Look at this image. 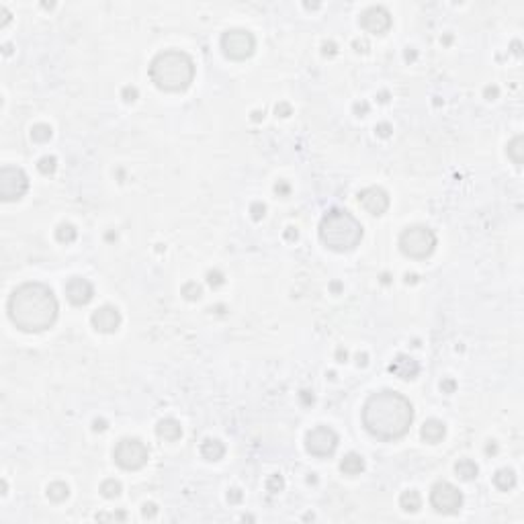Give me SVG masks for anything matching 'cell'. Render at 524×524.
I'll list each match as a JSON object with an SVG mask.
<instances>
[{"label":"cell","instance_id":"obj_1","mask_svg":"<svg viewBox=\"0 0 524 524\" xmlns=\"http://www.w3.org/2000/svg\"><path fill=\"white\" fill-rule=\"evenodd\" d=\"M414 422L411 401L393 389H383L373 395L362 405V426L377 440L389 442L403 438Z\"/></svg>","mask_w":524,"mask_h":524},{"label":"cell","instance_id":"obj_12","mask_svg":"<svg viewBox=\"0 0 524 524\" xmlns=\"http://www.w3.org/2000/svg\"><path fill=\"white\" fill-rule=\"evenodd\" d=\"M358 203L364 207L366 213L379 217L389 209V195L381 186H366L358 193Z\"/></svg>","mask_w":524,"mask_h":524},{"label":"cell","instance_id":"obj_33","mask_svg":"<svg viewBox=\"0 0 524 524\" xmlns=\"http://www.w3.org/2000/svg\"><path fill=\"white\" fill-rule=\"evenodd\" d=\"M121 96H123V100H125V102H135V100H137V96H139V92H137V88H135V86H125V88L121 90Z\"/></svg>","mask_w":524,"mask_h":524},{"label":"cell","instance_id":"obj_49","mask_svg":"<svg viewBox=\"0 0 524 524\" xmlns=\"http://www.w3.org/2000/svg\"><path fill=\"white\" fill-rule=\"evenodd\" d=\"M366 358H369V356H366L364 352H358V354H356V362H358V366H364L366 362H369Z\"/></svg>","mask_w":524,"mask_h":524},{"label":"cell","instance_id":"obj_7","mask_svg":"<svg viewBox=\"0 0 524 524\" xmlns=\"http://www.w3.org/2000/svg\"><path fill=\"white\" fill-rule=\"evenodd\" d=\"M113 459L121 469L137 471L147 463L149 451L139 438H121L113 448Z\"/></svg>","mask_w":524,"mask_h":524},{"label":"cell","instance_id":"obj_28","mask_svg":"<svg viewBox=\"0 0 524 524\" xmlns=\"http://www.w3.org/2000/svg\"><path fill=\"white\" fill-rule=\"evenodd\" d=\"M56 168H58V160H56V156H43V158L37 162V170H39L41 174H45V176L54 174V172H56Z\"/></svg>","mask_w":524,"mask_h":524},{"label":"cell","instance_id":"obj_15","mask_svg":"<svg viewBox=\"0 0 524 524\" xmlns=\"http://www.w3.org/2000/svg\"><path fill=\"white\" fill-rule=\"evenodd\" d=\"M389 373L403 379V381H411V379L418 377V373H420V364L407 354H397L393 358V362L389 364Z\"/></svg>","mask_w":524,"mask_h":524},{"label":"cell","instance_id":"obj_52","mask_svg":"<svg viewBox=\"0 0 524 524\" xmlns=\"http://www.w3.org/2000/svg\"><path fill=\"white\" fill-rule=\"evenodd\" d=\"M262 117H265V113H260V111H254V113H252V121H260Z\"/></svg>","mask_w":524,"mask_h":524},{"label":"cell","instance_id":"obj_56","mask_svg":"<svg viewBox=\"0 0 524 524\" xmlns=\"http://www.w3.org/2000/svg\"><path fill=\"white\" fill-rule=\"evenodd\" d=\"M379 100H381V102H387V100H389V98H387V92H381V94H379Z\"/></svg>","mask_w":524,"mask_h":524},{"label":"cell","instance_id":"obj_42","mask_svg":"<svg viewBox=\"0 0 524 524\" xmlns=\"http://www.w3.org/2000/svg\"><path fill=\"white\" fill-rule=\"evenodd\" d=\"M322 49H324V56H334L336 54V43L334 41H326L322 45Z\"/></svg>","mask_w":524,"mask_h":524},{"label":"cell","instance_id":"obj_41","mask_svg":"<svg viewBox=\"0 0 524 524\" xmlns=\"http://www.w3.org/2000/svg\"><path fill=\"white\" fill-rule=\"evenodd\" d=\"M228 502H230V504H240V502H242V492L236 490V488L230 490V492H228Z\"/></svg>","mask_w":524,"mask_h":524},{"label":"cell","instance_id":"obj_48","mask_svg":"<svg viewBox=\"0 0 524 524\" xmlns=\"http://www.w3.org/2000/svg\"><path fill=\"white\" fill-rule=\"evenodd\" d=\"M297 236H299V234H297L295 228H287V232H285V238H287V240H297Z\"/></svg>","mask_w":524,"mask_h":524},{"label":"cell","instance_id":"obj_47","mask_svg":"<svg viewBox=\"0 0 524 524\" xmlns=\"http://www.w3.org/2000/svg\"><path fill=\"white\" fill-rule=\"evenodd\" d=\"M346 358H348L346 348H338V350H336V360H338V362H346Z\"/></svg>","mask_w":524,"mask_h":524},{"label":"cell","instance_id":"obj_19","mask_svg":"<svg viewBox=\"0 0 524 524\" xmlns=\"http://www.w3.org/2000/svg\"><path fill=\"white\" fill-rule=\"evenodd\" d=\"M223 455H226V446H223V442L219 438H205L201 442V457L205 461L215 463V461L223 459Z\"/></svg>","mask_w":524,"mask_h":524},{"label":"cell","instance_id":"obj_5","mask_svg":"<svg viewBox=\"0 0 524 524\" xmlns=\"http://www.w3.org/2000/svg\"><path fill=\"white\" fill-rule=\"evenodd\" d=\"M436 248V234L428 226H409L399 234V250L414 260L428 258Z\"/></svg>","mask_w":524,"mask_h":524},{"label":"cell","instance_id":"obj_26","mask_svg":"<svg viewBox=\"0 0 524 524\" xmlns=\"http://www.w3.org/2000/svg\"><path fill=\"white\" fill-rule=\"evenodd\" d=\"M51 135H54V129H51L47 123H37V125H33V129H31V137H33V141H37V143L49 141Z\"/></svg>","mask_w":524,"mask_h":524},{"label":"cell","instance_id":"obj_44","mask_svg":"<svg viewBox=\"0 0 524 524\" xmlns=\"http://www.w3.org/2000/svg\"><path fill=\"white\" fill-rule=\"evenodd\" d=\"M354 113H356L358 117H362L364 113H369V104H366V102H356V104H354Z\"/></svg>","mask_w":524,"mask_h":524},{"label":"cell","instance_id":"obj_51","mask_svg":"<svg viewBox=\"0 0 524 524\" xmlns=\"http://www.w3.org/2000/svg\"><path fill=\"white\" fill-rule=\"evenodd\" d=\"M496 451H498V444H496V442H490V444L485 446V453H488V455H494Z\"/></svg>","mask_w":524,"mask_h":524},{"label":"cell","instance_id":"obj_4","mask_svg":"<svg viewBox=\"0 0 524 524\" xmlns=\"http://www.w3.org/2000/svg\"><path fill=\"white\" fill-rule=\"evenodd\" d=\"M362 236V223L346 209H330L320 221V240L334 252H352Z\"/></svg>","mask_w":524,"mask_h":524},{"label":"cell","instance_id":"obj_37","mask_svg":"<svg viewBox=\"0 0 524 524\" xmlns=\"http://www.w3.org/2000/svg\"><path fill=\"white\" fill-rule=\"evenodd\" d=\"M291 111H293V109H291V104H289V102H279L277 107H275V113H277L279 117H289V115H291Z\"/></svg>","mask_w":524,"mask_h":524},{"label":"cell","instance_id":"obj_3","mask_svg":"<svg viewBox=\"0 0 524 524\" xmlns=\"http://www.w3.org/2000/svg\"><path fill=\"white\" fill-rule=\"evenodd\" d=\"M149 78L164 92H182L193 84L195 62L180 49L160 51L149 64Z\"/></svg>","mask_w":524,"mask_h":524},{"label":"cell","instance_id":"obj_24","mask_svg":"<svg viewBox=\"0 0 524 524\" xmlns=\"http://www.w3.org/2000/svg\"><path fill=\"white\" fill-rule=\"evenodd\" d=\"M47 498L51 500V502H64L68 496H70V488L64 483V481H54V483H49L47 485Z\"/></svg>","mask_w":524,"mask_h":524},{"label":"cell","instance_id":"obj_45","mask_svg":"<svg viewBox=\"0 0 524 524\" xmlns=\"http://www.w3.org/2000/svg\"><path fill=\"white\" fill-rule=\"evenodd\" d=\"M92 430H94V432L107 430V420H94V422H92Z\"/></svg>","mask_w":524,"mask_h":524},{"label":"cell","instance_id":"obj_30","mask_svg":"<svg viewBox=\"0 0 524 524\" xmlns=\"http://www.w3.org/2000/svg\"><path fill=\"white\" fill-rule=\"evenodd\" d=\"M283 488H285V479H283L281 473H275L267 479V490L271 494H279V492H283Z\"/></svg>","mask_w":524,"mask_h":524},{"label":"cell","instance_id":"obj_14","mask_svg":"<svg viewBox=\"0 0 524 524\" xmlns=\"http://www.w3.org/2000/svg\"><path fill=\"white\" fill-rule=\"evenodd\" d=\"M64 291H66L68 301H70L72 305H78V307L88 305V303L92 301V297H94V287H92V283H90L88 279H84V277H72V279H68Z\"/></svg>","mask_w":524,"mask_h":524},{"label":"cell","instance_id":"obj_6","mask_svg":"<svg viewBox=\"0 0 524 524\" xmlns=\"http://www.w3.org/2000/svg\"><path fill=\"white\" fill-rule=\"evenodd\" d=\"M221 49L226 58L234 62H244L252 58L256 49V39L248 29H228L221 35Z\"/></svg>","mask_w":524,"mask_h":524},{"label":"cell","instance_id":"obj_13","mask_svg":"<svg viewBox=\"0 0 524 524\" xmlns=\"http://www.w3.org/2000/svg\"><path fill=\"white\" fill-rule=\"evenodd\" d=\"M90 324L100 334H115L121 326V311L113 305H102L92 313Z\"/></svg>","mask_w":524,"mask_h":524},{"label":"cell","instance_id":"obj_16","mask_svg":"<svg viewBox=\"0 0 524 524\" xmlns=\"http://www.w3.org/2000/svg\"><path fill=\"white\" fill-rule=\"evenodd\" d=\"M420 436L428 444H438L446 436V424L442 420H436V418H430V420L424 422V426L420 430Z\"/></svg>","mask_w":524,"mask_h":524},{"label":"cell","instance_id":"obj_40","mask_svg":"<svg viewBox=\"0 0 524 524\" xmlns=\"http://www.w3.org/2000/svg\"><path fill=\"white\" fill-rule=\"evenodd\" d=\"M440 389H442V393H453V391L457 389V383H455L453 379H442Z\"/></svg>","mask_w":524,"mask_h":524},{"label":"cell","instance_id":"obj_20","mask_svg":"<svg viewBox=\"0 0 524 524\" xmlns=\"http://www.w3.org/2000/svg\"><path fill=\"white\" fill-rule=\"evenodd\" d=\"M455 473L459 475V479L471 481V479L477 477L479 467H477L475 461H471V459H461V461H457V465H455Z\"/></svg>","mask_w":524,"mask_h":524},{"label":"cell","instance_id":"obj_18","mask_svg":"<svg viewBox=\"0 0 524 524\" xmlns=\"http://www.w3.org/2000/svg\"><path fill=\"white\" fill-rule=\"evenodd\" d=\"M340 471L348 477H356L364 471V457L358 453H348L340 461Z\"/></svg>","mask_w":524,"mask_h":524},{"label":"cell","instance_id":"obj_34","mask_svg":"<svg viewBox=\"0 0 524 524\" xmlns=\"http://www.w3.org/2000/svg\"><path fill=\"white\" fill-rule=\"evenodd\" d=\"M96 520H127L125 512H109V514H96Z\"/></svg>","mask_w":524,"mask_h":524},{"label":"cell","instance_id":"obj_36","mask_svg":"<svg viewBox=\"0 0 524 524\" xmlns=\"http://www.w3.org/2000/svg\"><path fill=\"white\" fill-rule=\"evenodd\" d=\"M141 514H143V518H156V514H158V506L152 504V502H147V504H143Z\"/></svg>","mask_w":524,"mask_h":524},{"label":"cell","instance_id":"obj_17","mask_svg":"<svg viewBox=\"0 0 524 524\" xmlns=\"http://www.w3.org/2000/svg\"><path fill=\"white\" fill-rule=\"evenodd\" d=\"M156 434H158V438H162L166 442H176L182 436V426H180L178 420H174V418H164V420H160L158 424H156Z\"/></svg>","mask_w":524,"mask_h":524},{"label":"cell","instance_id":"obj_35","mask_svg":"<svg viewBox=\"0 0 524 524\" xmlns=\"http://www.w3.org/2000/svg\"><path fill=\"white\" fill-rule=\"evenodd\" d=\"M391 131H393V127H391L387 121H383V123H377V125H375V133H377L379 137H389V135H391Z\"/></svg>","mask_w":524,"mask_h":524},{"label":"cell","instance_id":"obj_43","mask_svg":"<svg viewBox=\"0 0 524 524\" xmlns=\"http://www.w3.org/2000/svg\"><path fill=\"white\" fill-rule=\"evenodd\" d=\"M483 94H485V98H488V100H494V98L500 94V90H498V86H485Z\"/></svg>","mask_w":524,"mask_h":524},{"label":"cell","instance_id":"obj_53","mask_svg":"<svg viewBox=\"0 0 524 524\" xmlns=\"http://www.w3.org/2000/svg\"><path fill=\"white\" fill-rule=\"evenodd\" d=\"M405 60H407V62H409V60H416V51H414V49H411V51H409V49L405 51Z\"/></svg>","mask_w":524,"mask_h":524},{"label":"cell","instance_id":"obj_22","mask_svg":"<svg viewBox=\"0 0 524 524\" xmlns=\"http://www.w3.org/2000/svg\"><path fill=\"white\" fill-rule=\"evenodd\" d=\"M494 485L500 492H510L516 485V473L512 469H500L498 473L494 475Z\"/></svg>","mask_w":524,"mask_h":524},{"label":"cell","instance_id":"obj_54","mask_svg":"<svg viewBox=\"0 0 524 524\" xmlns=\"http://www.w3.org/2000/svg\"><path fill=\"white\" fill-rule=\"evenodd\" d=\"M416 281H418L416 275H405V283H416Z\"/></svg>","mask_w":524,"mask_h":524},{"label":"cell","instance_id":"obj_39","mask_svg":"<svg viewBox=\"0 0 524 524\" xmlns=\"http://www.w3.org/2000/svg\"><path fill=\"white\" fill-rule=\"evenodd\" d=\"M275 193H277V195H281V197H287V195L291 193V186H289L287 182H283V180H281V182H277V184H275Z\"/></svg>","mask_w":524,"mask_h":524},{"label":"cell","instance_id":"obj_8","mask_svg":"<svg viewBox=\"0 0 524 524\" xmlns=\"http://www.w3.org/2000/svg\"><path fill=\"white\" fill-rule=\"evenodd\" d=\"M29 189V176L19 166H3L0 168V197L3 201H19L25 197Z\"/></svg>","mask_w":524,"mask_h":524},{"label":"cell","instance_id":"obj_9","mask_svg":"<svg viewBox=\"0 0 524 524\" xmlns=\"http://www.w3.org/2000/svg\"><path fill=\"white\" fill-rule=\"evenodd\" d=\"M338 448V434L330 426H316L305 434V451L313 457H332Z\"/></svg>","mask_w":524,"mask_h":524},{"label":"cell","instance_id":"obj_29","mask_svg":"<svg viewBox=\"0 0 524 524\" xmlns=\"http://www.w3.org/2000/svg\"><path fill=\"white\" fill-rule=\"evenodd\" d=\"M180 293L184 295V299H189V301H197V299H201L203 289H201V285H197L195 281H189V283H184V285H182Z\"/></svg>","mask_w":524,"mask_h":524},{"label":"cell","instance_id":"obj_27","mask_svg":"<svg viewBox=\"0 0 524 524\" xmlns=\"http://www.w3.org/2000/svg\"><path fill=\"white\" fill-rule=\"evenodd\" d=\"M121 483L117 481V479H104L102 483H100V494L104 496V498H109V500H115V498H119L121 496Z\"/></svg>","mask_w":524,"mask_h":524},{"label":"cell","instance_id":"obj_32","mask_svg":"<svg viewBox=\"0 0 524 524\" xmlns=\"http://www.w3.org/2000/svg\"><path fill=\"white\" fill-rule=\"evenodd\" d=\"M207 283L211 285L213 289H217V287H221V285L226 283V277H223V273H219V271H209V273H207Z\"/></svg>","mask_w":524,"mask_h":524},{"label":"cell","instance_id":"obj_31","mask_svg":"<svg viewBox=\"0 0 524 524\" xmlns=\"http://www.w3.org/2000/svg\"><path fill=\"white\" fill-rule=\"evenodd\" d=\"M250 215H252V219H254V221H260L262 217L267 215V207H265V203H260V201L252 203V205H250Z\"/></svg>","mask_w":524,"mask_h":524},{"label":"cell","instance_id":"obj_50","mask_svg":"<svg viewBox=\"0 0 524 524\" xmlns=\"http://www.w3.org/2000/svg\"><path fill=\"white\" fill-rule=\"evenodd\" d=\"M0 13H3V17H5V21H3V27H5V25L11 21V13H9L5 7H0Z\"/></svg>","mask_w":524,"mask_h":524},{"label":"cell","instance_id":"obj_2","mask_svg":"<svg viewBox=\"0 0 524 524\" xmlns=\"http://www.w3.org/2000/svg\"><path fill=\"white\" fill-rule=\"evenodd\" d=\"M7 309L11 322L19 330L27 334H39L56 324L60 303L47 285L23 283L11 293Z\"/></svg>","mask_w":524,"mask_h":524},{"label":"cell","instance_id":"obj_46","mask_svg":"<svg viewBox=\"0 0 524 524\" xmlns=\"http://www.w3.org/2000/svg\"><path fill=\"white\" fill-rule=\"evenodd\" d=\"M301 401H303L305 405H311V403H313V393H311V391H301Z\"/></svg>","mask_w":524,"mask_h":524},{"label":"cell","instance_id":"obj_38","mask_svg":"<svg viewBox=\"0 0 524 524\" xmlns=\"http://www.w3.org/2000/svg\"><path fill=\"white\" fill-rule=\"evenodd\" d=\"M352 47L358 51V54H366V51H369V43H366L364 39H354V41H352Z\"/></svg>","mask_w":524,"mask_h":524},{"label":"cell","instance_id":"obj_25","mask_svg":"<svg viewBox=\"0 0 524 524\" xmlns=\"http://www.w3.org/2000/svg\"><path fill=\"white\" fill-rule=\"evenodd\" d=\"M56 238L62 244H72L78 238V230L72 223H60L58 230H56Z\"/></svg>","mask_w":524,"mask_h":524},{"label":"cell","instance_id":"obj_55","mask_svg":"<svg viewBox=\"0 0 524 524\" xmlns=\"http://www.w3.org/2000/svg\"><path fill=\"white\" fill-rule=\"evenodd\" d=\"M512 47H514V54L518 56V54H520V43H518V41H514V45H512Z\"/></svg>","mask_w":524,"mask_h":524},{"label":"cell","instance_id":"obj_11","mask_svg":"<svg viewBox=\"0 0 524 524\" xmlns=\"http://www.w3.org/2000/svg\"><path fill=\"white\" fill-rule=\"evenodd\" d=\"M360 27L366 31V33H373V35H385L391 27V15L385 7H369L366 11L360 13V19H358Z\"/></svg>","mask_w":524,"mask_h":524},{"label":"cell","instance_id":"obj_23","mask_svg":"<svg viewBox=\"0 0 524 524\" xmlns=\"http://www.w3.org/2000/svg\"><path fill=\"white\" fill-rule=\"evenodd\" d=\"M508 158L520 168L522 162H524V137L522 135H516L510 143H508Z\"/></svg>","mask_w":524,"mask_h":524},{"label":"cell","instance_id":"obj_21","mask_svg":"<svg viewBox=\"0 0 524 524\" xmlns=\"http://www.w3.org/2000/svg\"><path fill=\"white\" fill-rule=\"evenodd\" d=\"M399 508L403 512H409V514H416L418 510L422 508V498L416 490H407L399 496Z\"/></svg>","mask_w":524,"mask_h":524},{"label":"cell","instance_id":"obj_57","mask_svg":"<svg viewBox=\"0 0 524 524\" xmlns=\"http://www.w3.org/2000/svg\"><path fill=\"white\" fill-rule=\"evenodd\" d=\"M332 289H334V291H340V283H332Z\"/></svg>","mask_w":524,"mask_h":524},{"label":"cell","instance_id":"obj_10","mask_svg":"<svg viewBox=\"0 0 524 524\" xmlns=\"http://www.w3.org/2000/svg\"><path fill=\"white\" fill-rule=\"evenodd\" d=\"M430 504L438 514H457L463 506V494L448 481H438L430 490Z\"/></svg>","mask_w":524,"mask_h":524}]
</instances>
